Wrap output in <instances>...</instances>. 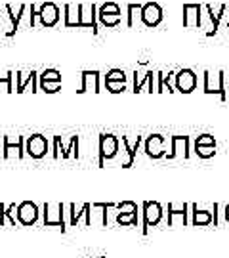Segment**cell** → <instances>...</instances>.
<instances>
[{
	"mask_svg": "<svg viewBox=\"0 0 229 258\" xmlns=\"http://www.w3.org/2000/svg\"><path fill=\"white\" fill-rule=\"evenodd\" d=\"M225 81H227V77H225L223 71H218V73L204 71L202 90H204V94H216V96H220L221 102H225V100H227V86H225Z\"/></svg>",
	"mask_w": 229,
	"mask_h": 258,
	"instance_id": "cell-1",
	"label": "cell"
},
{
	"mask_svg": "<svg viewBox=\"0 0 229 258\" xmlns=\"http://www.w3.org/2000/svg\"><path fill=\"white\" fill-rule=\"evenodd\" d=\"M165 211H163V205L159 201H145L143 203V222H141V233L147 235V231L151 226H157L159 222L163 220Z\"/></svg>",
	"mask_w": 229,
	"mask_h": 258,
	"instance_id": "cell-2",
	"label": "cell"
},
{
	"mask_svg": "<svg viewBox=\"0 0 229 258\" xmlns=\"http://www.w3.org/2000/svg\"><path fill=\"white\" fill-rule=\"evenodd\" d=\"M119 146L120 140L115 134H100V166L119 155Z\"/></svg>",
	"mask_w": 229,
	"mask_h": 258,
	"instance_id": "cell-3",
	"label": "cell"
},
{
	"mask_svg": "<svg viewBox=\"0 0 229 258\" xmlns=\"http://www.w3.org/2000/svg\"><path fill=\"white\" fill-rule=\"evenodd\" d=\"M202 18L201 19H208V25H206V35L208 37H212V35H216V31H218V27H220L221 19H223V16H225V12H227V6L225 4H221L220 8H214L212 4H204L202 6Z\"/></svg>",
	"mask_w": 229,
	"mask_h": 258,
	"instance_id": "cell-4",
	"label": "cell"
},
{
	"mask_svg": "<svg viewBox=\"0 0 229 258\" xmlns=\"http://www.w3.org/2000/svg\"><path fill=\"white\" fill-rule=\"evenodd\" d=\"M44 226H55L65 231V205L63 203H46L44 205Z\"/></svg>",
	"mask_w": 229,
	"mask_h": 258,
	"instance_id": "cell-5",
	"label": "cell"
},
{
	"mask_svg": "<svg viewBox=\"0 0 229 258\" xmlns=\"http://www.w3.org/2000/svg\"><path fill=\"white\" fill-rule=\"evenodd\" d=\"M163 19H165V12L161 8V4H157V2H145L141 6V25H145L149 29L159 27L163 23Z\"/></svg>",
	"mask_w": 229,
	"mask_h": 258,
	"instance_id": "cell-6",
	"label": "cell"
},
{
	"mask_svg": "<svg viewBox=\"0 0 229 258\" xmlns=\"http://www.w3.org/2000/svg\"><path fill=\"white\" fill-rule=\"evenodd\" d=\"M48 151H50V144L42 134H31L25 140V153L31 159H42V157H46Z\"/></svg>",
	"mask_w": 229,
	"mask_h": 258,
	"instance_id": "cell-7",
	"label": "cell"
},
{
	"mask_svg": "<svg viewBox=\"0 0 229 258\" xmlns=\"http://www.w3.org/2000/svg\"><path fill=\"white\" fill-rule=\"evenodd\" d=\"M37 18H38V21H40V25H42V27L50 29V27H55V25L59 23L61 14H59L57 4H54V2H44V4H40V6H38Z\"/></svg>",
	"mask_w": 229,
	"mask_h": 258,
	"instance_id": "cell-8",
	"label": "cell"
},
{
	"mask_svg": "<svg viewBox=\"0 0 229 258\" xmlns=\"http://www.w3.org/2000/svg\"><path fill=\"white\" fill-rule=\"evenodd\" d=\"M197 83H199V79H197V73L189 69V67H185V69H180L178 73H176V90L182 94H191L195 88H197Z\"/></svg>",
	"mask_w": 229,
	"mask_h": 258,
	"instance_id": "cell-9",
	"label": "cell"
},
{
	"mask_svg": "<svg viewBox=\"0 0 229 258\" xmlns=\"http://www.w3.org/2000/svg\"><path fill=\"white\" fill-rule=\"evenodd\" d=\"M2 155L6 159H12L16 155L18 159L25 155V140L23 136H4L2 138Z\"/></svg>",
	"mask_w": 229,
	"mask_h": 258,
	"instance_id": "cell-10",
	"label": "cell"
},
{
	"mask_svg": "<svg viewBox=\"0 0 229 258\" xmlns=\"http://www.w3.org/2000/svg\"><path fill=\"white\" fill-rule=\"evenodd\" d=\"M155 75L157 71H151V69H147V71H134V86H132V92H143V88L147 86V92H155Z\"/></svg>",
	"mask_w": 229,
	"mask_h": 258,
	"instance_id": "cell-11",
	"label": "cell"
},
{
	"mask_svg": "<svg viewBox=\"0 0 229 258\" xmlns=\"http://www.w3.org/2000/svg\"><path fill=\"white\" fill-rule=\"evenodd\" d=\"M18 222L19 224H23V226H33V224H37L38 216H40V211H38V207L33 201H23V203L18 205Z\"/></svg>",
	"mask_w": 229,
	"mask_h": 258,
	"instance_id": "cell-12",
	"label": "cell"
},
{
	"mask_svg": "<svg viewBox=\"0 0 229 258\" xmlns=\"http://www.w3.org/2000/svg\"><path fill=\"white\" fill-rule=\"evenodd\" d=\"M145 155L151 159H163L166 157V138L161 134H151L145 140Z\"/></svg>",
	"mask_w": 229,
	"mask_h": 258,
	"instance_id": "cell-13",
	"label": "cell"
},
{
	"mask_svg": "<svg viewBox=\"0 0 229 258\" xmlns=\"http://www.w3.org/2000/svg\"><path fill=\"white\" fill-rule=\"evenodd\" d=\"M79 8H81L79 27L92 29L94 33H98V8H96V4H79Z\"/></svg>",
	"mask_w": 229,
	"mask_h": 258,
	"instance_id": "cell-14",
	"label": "cell"
},
{
	"mask_svg": "<svg viewBox=\"0 0 229 258\" xmlns=\"http://www.w3.org/2000/svg\"><path fill=\"white\" fill-rule=\"evenodd\" d=\"M202 6L201 4H183V27L197 29L201 27Z\"/></svg>",
	"mask_w": 229,
	"mask_h": 258,
	"instance_id": "cell-15",
	"label": "cell"
},
{
	"mask_svg": "<svg viewBox=\"0 0 229 258\" xmlns=\"http://www.w3.org/2000/svg\"><path fill=\"white\" fill-rule=\"evenodd\" d=\"M63 157V159H69V157H79V136H73L71 138V144L69 146H63V142L59 136H55L54 138V157Z\"/></svg>",
	"mask_w": 229,
	"mask_h": 258,
	"instance_id": "cell-16",
	"label": "cell"
},
{
	"mask_svg": "<svg viewBox=\"0 0 229 258\" xmlns=\"http://www.w3.org/2000/svg\"><path fill=\"white\" fill-rule=\"evenodd\" d=\"M178 155L183 159L189 157V136H172L170 138V153H166V159L172 161Z\"/></svg>",
	"mask_w": 229,
	"mask_h": 258,
	"instance_id": "cell-17",
	"label": "cell"
},
{
	"mask_svg": "<svg viewBox=\"0 0 229 258\" xmlns=\"http://www.w3.org/2000/svg\"><path fill=\"white\" fill-rule=\"evenodd\" d=\"M101 92V73L100 71H83V84L79 92Z\"/></svg>",
	"mask_w": 229,
	"mask_h": 258,
	"instance_id": "cell-18",
	"label": "cell"
},
{
	"mask_svg": "<svg viewBox=\"0 0 229 258\" xmlns=\"http://www.w3.org/2000/svg\"><path fill=\"white\" fill-rule=\"evenodd\" d=\"M176 71L166 75L163 71H157L155 75V92H176Z\"/></svg>",
	"mask_w": 229,
	"mask_h": 258,
	"instance_id": "cell-19",
	"label": "cell"
},
{
	"mask_svg": "<svg viewBox=\"0 0 229 258\" xmlns=\"http://www.w3.org/2000/svg\"><path fill=\"white\" fill-rule=\"evenodd\" d=\"M90 209H92V205L90 203H84L81 209H77V205H69V214H71V220H69V224L71 226H77L79 224V220H81V216H86V220H84V224L86 226H92V212H90Z\"/></svg>",
	"mask_w": 229,
	"mask_h": 258,
	"instance_id": "cell-20",
	"label": "cell"
},
{
	"mask_svg": "<svg viewBox=\"0 0 229 258\" xmlns=\"http://www.w3.org/2000/svg\"><path fill=\"white\" fill-rule=\"evenodd\" d=\"M122 148H124V151H126V161L122 163V166L124 168H130V166L134 165V159H136V151L139 149V144H141V136H137L134 142H130V138H126V136H122Z\"/></svg>",
	"mask_w": 229,
	"mask_h": 258,
	"instance_id": "cell-21",
	"label": "cell"
},
{
	"mask_svg": "<svg viewBox=\"0 0 229 258\" xmlns=\"http://www.w3.org/2000/svg\"><path fill=\"white\" fill-rule=\"evenodd\" d=\"M187 209H189V207L185 203H183L182 207H176L174 203H168V226H174L178 218H180V224L185 226V224H187V214H189Z\"/></svg>",
	"mask_w": 229,
	"mask_h": 258,
	"instance_id": "cell-22",
	"label": "cell"
},
{
	"mask_svg": "<svg viewBox=\"0 0 229 258\" xmlns=\"http://www.w3.org/2000/svg\"><path fill=\"white\" fill-rule=\"evenodd\" d=\"M191 224L193 226H210L214 224V218H212V211H204V209H199V205H191Z\"/></svg>",
	"mask_w": 229,
	"mask_h": 258,
	"instance_id": "cell-23",
	"label": "cell"
},
{
	"mask_svg": "<svg viewBox=\"0 0 229 258\" xmlns=\"http://www.w3.org/2000/svg\"><path fill=\"white\" fill-rule=\"evenodd\" d=\"M37 71H31V73H18L16 79H18V92H25L27 90V84L33 86V92H37Z\"/></svg>",
	"mask_w": 229,
	"mask_h": 258,
	"instance_id": "cell-24",
	"label": "cell"
},
{
	"mask_svg": "<svg viewBox=\"0 0 229 258\" xmlns=\"http://www.w3.org/2000/svg\"><path fill=\"white\" fill-rule=\"evenodd\" d=\"M65 16V27H79V19H81V8L79 4H65L63 6Z\"/></svg>",
	"mask_w": 229,
	"mask_h": 258,
	"instance_id": "cell-25",
	"label": "cell"
},
{
	"mask_svg": "<svg viewBox=\"0 0 229 258\" xmlns=\"http://www.w3.org/2000/svg\"><path fill=\"white\" fill-rule=\"evenodd\" d=\"M141 6L143 4H128L126 6V27L134 29L137 23H141Z\"/></svg>",
	"mask_w": 229,
	"mask_h": 258,
	"instance_id": "cell-26",
	"label": "cell"
},
{
	"mask_svg": "<svg viewBox=\"0 0 229 258\" xmlns=\"http://www.w3.org/2000/svg\"><path fill=\"white\" fill-rule=\"evenodd\" d=\"M98 23L105 29L119 27L120 23H122V14L115 16V14H105V12H100V10H98Z\"/></svg>",
	"mask_w": 229,
	"mask_h": 258,
	"instance_id": "cell-27",
	"label": "cell"
},
{
	"mask_svg": "<svg viewBox=\"0 0 229 258\" xmlns=\"http://www.w3.org/2000/svg\"><path fill=\"white\" fill-rule=\"evenodd\" d=\"M117 222L120 226H137V212H119Z\"/></svg>",
	"mask_w": 229,
	"mask_h": 258,
	"instance_id": "cell-28",
	"label": "cell"
},
{
	"mask_svg": "<svg viewBox=\"0 0 229 258\" xmlns=\"http://www.w3.org/2000/svg\"><path fill=\"white\" fill-rule=\"evenodd\" d=\"M38 77H40V81H44V83H61V73H59L57 69H44Z\"/></svg>",
	"mask_w": 229,
	"mask_h": 258,
	"instance_id": "cell-29",
	"label": "cell"
},
{
	"mask_svg": "<svg viewBox=\"0 0 229 258\" xmlns=\"http://www.w3.org/2000/svg\"><path fill=\"white\" fill-rule=\"evenodd\" d=\"M195 153L201 159H210L216 155V146H199V148H195Z\"/></svg>",
	"mask_w": 229,
	"mask_h": 258,
	"instance_id": "cell-30",
	"label": "cell"
},
{
	"mask_svg": "<svg viewBox=\"0 0 229 258\" xmlns=\"http://www.w3.org/2000/svg\"><path fill=\"white\" fill-rule=\"evenodd\" d=\"M105 81H119V83H126V73L122 69H111L105 75Z\"/></svg>",
	"mask_w": 229,
	"mask_h": 258,
	"instance_id": "cell-31",
	"label": "cell"
},
{
	"mask_svg": "<svg viewBox=\"0 0 229 258\" xmlns=\"http://www.w3.org/2000/svg\"><path fill=\"white\" fill-rule=\"evenodd\" d=\"M105 88L111 94H120L126 90V83H119V81H105Z\"/></svg>",
	"mask_w": 229,
	"mask_h": 258,
	"instance_id": "cell-32",
	"label": "cell"
},
{
	"mask_svg": "<svg viewBox=\"0 0 229 258\" xmlns=\"http://www.w3.org/2000/svg\"><path fill=\"white\" fill-rule=\"evenodd\" d=\"M12 81H14V73L2 75V77H0V90H4V92H14Z\"/></svg>",
	"mask_w": 229,
	"mask_h": 258,
	"instance_id": "cell-33",
	"label": "cell"
},
{
	"mask_svg": "<svg viewBox=\"0 0 229 258\" xmlns=\"http://www.w3.org/2000/svg\"><path fill=\"white\" fill-rule=\"evenodd\" d=\"M98 10H100V12H105V14H115V16L122 14V12H120V6L117 2H103V4H100Z\"/></svg>",
	"mask_w": 229,
	"mask_h": 258,
	"instance_id": "cell-34",
	"label": "cell"
},
{
	"mask_svg": "<svg viewBox=\"0 0 229 258\" xmlns=\"http://www.w3.org/2000/svg\"><path fill=\"white\" fill-rule=\"evenodd\" d=\"M199 146H216V140L212 134H201L195 138V148H199Z\"/></svg>",
	"mask_w": 229,
	"mask_h": 258,
	"instance_id": "cell-35",
	"label": "cell"
},
{
	"mask_svg": "<svg viewBox=\"0 0 229 258\" xmlns=\"http://www.w3.org/2000/svg\"><path fill=\"white\" fill-rule=\"evenodd\" d=\"M59 88H61V83H44V81H40V90H42V92L55 94Z\"/></svg>",
	"mask_w": 229,
	"mask_h": 258,
	"instance_id": "cell-36",
	"label": "cell"
},
{
	"mask_svg": "<svg viewBox=\"0 0 229 258\" xmlns=\"http://www.w3.org/2000/svg\"><path fill=\"white\" fill-rule=\"evenodd\" d=\"M119 212H137V205L134 201H124V203H119L115 207Z\"/></svg>",
	"mask_w": 229,
	"mask_h": 258,
	"instance_id": "cell-37",
	"label": "cell"
},
{
	"mask_svg": "<svg viewBox=\"0 0 229 258\" xmlns=\"http://www.w3.org/2000/svg\"><path fill=\"white\" fill-rule=\"evenodd\" d=\"M223 214H225V220L229 222V212H223Z\"/></svg>",
	"mask_w": 229,
	"mask_h": 258,
	"instance_id": "cell-38",
	"label": "cell"
},
{
	"mask_svg": "<svg viewBox=\"0 0 229 258\" xmlns=\"http://www.w3.org/2000/svg\"><path fill=\"white\" fill-rule=\"evenodd\" d=\"M225 212H229V203H227V205H225Z\"/></svg>",
	"mask_w": 229,
	"mask_h": 258,
	"instance_id": "cell-39",
	"label": "cell"
},
{
	"mask_svg": "<svg viewBox=\"0 0 229 258\" xmlns=\"http://www.w3.org/2000/svg\"><path fill=\"white\" fill-rule=\"evenodd\" d=\"M225 25H227V29H229V19H227V21H225Z\"/></svg>",
	"mask_w": 229,
	"mask_h": 258,
	"instance_id": "cell-40",
	"label": "cell"
},
{
	"mask_svg": "<svg viewBox=\"0 0 229 258\" xmlns=\"http://www.w3.org/2000/svg\"><path fill=\"white\" fill-rule=\"evenodd\" d=\"M225 77H227V79H229V75H227V73H225ZM227 90H229V86H227Z\"/></svg>",
	"mask_w": 229,
	"mask_h": 258,
	"instance_id": "cell-41",
	"label": "cell"
},
{
	"mask_svg": "<svg viewBox=\"0 0 229 258\" xmlns=\"http://www.w3.org/2000/svg\"><path fill=\"white\" fill-rule=\"evenodd\" d=\"M98 258H105V256H98Z\"/></svg>",
	"mask_w": 229,
	"mask_h": 258,
	"instance_id": "cell-42",
	"label": "cell"
},
{
	"mask_svg": "<svg viewBox=\"0 0 229 258\" xmlns=\"http://www.w3.org/2000/svg\"><path fill=\"white\" fill-rule=\"evenodd\" d=\"M0 16H2V12H0Z\"/></svg>",
	"mask_w": 229,
	"mask_h": 258,
	"instance_id": "cell-43",
	"label": "cell"
}]
</instances>
